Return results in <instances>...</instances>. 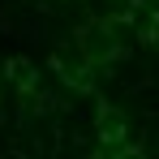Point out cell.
<instances>
[{"instance_id": "obj_3", "label": "cell", "mask_w": 159, "mask_h": 159, "mask_svg": "<svg viewBox=\"0 0 159 159\" xmlns=\"http://www.w3.org/2000/svg\"><path fill=\"white\" fill-rule=\"evenodd\" d=\"M151 39H159V13H155V30H151Z\"/></svg>"}, {"instance_id": "obj_1", "label": "cell", "mask_w": 159, "mask_h": 159, "mask_svg": "<svg viewBox=\"0 0 159 159\" xmlns=\"http://www.w3.org/2000/svg\"><path fill=\"white\" fill-rule=\"evenodd\" d=\"M112 30H107V22H95V26H86V34L78 39V52L90 60V65H99L103 56H112Z\"/></svg>"}, {"instance_id": "obj_2", "label": "cell", "mask_w": 159, "mask_h": 159, "mask_svg": "<svg viewBox=\"0 0 159 159\" xmlns=\"http://www.w3.org/2000/svg\"><path fill=\"white\" fill-rule=\"evenodd\" d=\"M99 129H103L107 142H120V129H125V120H120V112H103V120H99Z\"/></svg>"}]
</instances>
